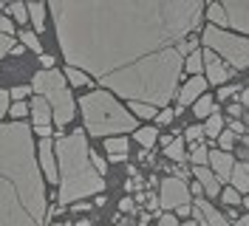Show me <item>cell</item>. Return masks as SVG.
I'll use <instances>...</instances> for the list:
<instances>
[{
  "mask_svg": "<svg viewBox=\"0 0 249 226\" xmlns=\"http://www.w3.org/2000/svg\"><path fill=\"white\" fill-rule=\"evenodd\" d=\"M68 68L93 76L127 102L164 107L178 90L176 45L201 23V0H54Z\"/></svg>",
  "mask_w": 249,
  "mask_h": 226,
  "instance_id": "6da1fadb",
  "label": "cell"
},
{
  "mask_svg": "<svg viewBox=\"0 0 249 226\" xmlns=\"http://www.w3.org/2000/svg\"><path fill=\"white\" fill-rule=\"evenodd\" d=\"M48 198L26 122H0V226H46Z\"/></svg>",
  "mask_w": 249,
  "mask_h": 226,
  "instance_id": "7a4b0ae2",
  "label": "cell"
},
{
  "mask_svg": "<svg viewBox=\"0 0 249 226\" xmlns=\"http://www.w3.org/2000/svg\"><path fill=\"white\" fill-rule=\"evenodd\" d=\"M88 136L82 130L57 139V161H60V204L68 201H82L88 195H102L105 190V181L102 175L91 167L88 158Z\"/></svg>",
  "mask_w": 249,
  "mask_h": 226,
  "instance_id": "3957f363",
  "label": "cell"
},
{
  "mask_svg": "<svg viewBox=\"0 0 249 226\" xmlns=\"http://www.w3.org/2000/svg\"><path fill=\"white\" fill-rule=\"evenodd\" d=\"M85 130L91 136H113V133H130L136 130V116H130L108 90H93L79 99Z\"/></svg>",
  "mask_w": 249,
  "mask_h": 226,
  "instance_id": "277c9868",
  "label": "cell"
},
{
  "mask_svg": "<svg viewBox=\"0 0 249 226\" xmlns=\"http://www.w3.org/2000/svg\"><path fill=\"white\" fill-rule=\"evenodd\" d=\"M34 90L37 96H43L51 107V119L57 122V127H65L74 119V96L68 90V82L60 71H40L34 74Z\"/></svg>",
  "mask_w": 249,
  "mask_h": 226,
  "instance_id": "5b68a950",
  "label": "cell"
},
{
  "mask_svg": "<svg viewBox=\"0 0 249 226\" xmlns=\"http://www.w3.org/2000/svg\"><path fill=\"white\" fill-rule=\"evenodd\" d=\"M204 45L207 51H213L218 60H224L230 65V71H244L249 65V43L247 37H238V34H230L224 29H215V26H207L204 29Z\"/></svg>",
  "mask_w": 249,
  "mask_h": 226,
  "instance_id": "8992f818",
  "label": "cell"
},
{
  "mask_svg": "<svg viewBox=\"0 0 249 226\" xmlns=\"http://www.w3.org/2000/svg\"><path fill=\"white\" fill-rule=\"evenodd\" d=\"M190 204V187H187V181L170 178L161 181V192H159V207H164V209H178V207H187Z\"/></svg>",
  "mask_w": 249,
  "mask_h": 226,
  "instance_id": "52a82bcc",
  "label": "cell"
},
{
  "mask_svg": "<svg viewBox=\"0 0 249 226\" xmlns=\"http://www.w3.org/2000/svg\"><path fill=\"white\" fill-rule=\"evenodd\" d=\"M221 12H224V20H227L230 29H235L241 37L247 34V29H249V3L247 0H230V3H221Z\"/></svg>",
  "mask_w": 249,
  "mask_h": 226,
  "instance_id": "ba28073f",
  "label": "cell"
},
{
  "mask_svg": "<svg viewBox=\"0 0 249 226\" xmlns=\"http://www.w3.org/2000/svg\"><path fill=\"white\" fill-rule=\"evenodd\" d=\"M201 62H204V71H207V85L213 82V85H224L230 76H232V71L227 68V62L218 60L213 51H201Z\"/></svg>",
  "mask_w": 249,
  "mask_h": 226,
  "instance_id": "9c48e42d",
  "label": "cell"
},
{
  "mask_svg": "<svg viewBox=\"0 0 249 226\" xmlns=\"http://www.w3.org/2000/svg\"><path fill=\"white\" fill-rule=\"evenodd\" d=\"M40 158H37V164H40V173L46 175L51 184H57V158H54V141L51 139H40Z\"/></svg>",
  "mask_w": 249,
  "mask_h": 226,
  "instance_id": "30bf717a",
  "label": "cell"
},
{
  "mask_svg": "<svg viewBox=\"0 0 249 226\" xmlns=\"http://www.w3.org/2000/svg\"><path fill=\"white\" fill-rule=\"evenodd\" d=\"M207 164L213 167L210 173L218 178V184L221 181H230V170H232L235 164V158L230 156V153H224V150H210L207 153Z\"/></svg>",
  "mask_w": 249,
  "mask_h": 226,
  "instance_id": "8fae6325",
  "label": "cell"
},
{
  "mask_svg": "<svg viewBox=\"0 0 249 226\" xmlns=\"http://www.w3.org/2000/svg\"><path fill=\"white\" fill-rule=\"evenodd\" d=\"M204 90H207V79H204V76H193V79L187 82L184 88L178 90V105H181V107L193 105V102L201 96Z\"/></svg>",
  "mask_w": 249,
  "mask_h": 226,
  "instance_id": "7c38bea8",
  "label": "cell"
},
{
  "mask_svg": "<svg viewBox=\"0 0 249 226\" xmlns=\"http://www.w3.org/2000/svg\"><path fill=\"white\" fill-rule=\"evenodd\" d=\"M196 212L204 218V224L207 226H232L230 221H227V215H221V212H218L210 201H204V198L196 201Z\"/></svg>",
  "mask_w": 249,
  "mask_h": 226,
  "instance_id": "4fadbf2b",
  "label": "cell"
},
{
  "mask_svg": "<svg viewBox=\"0 0 249 226\" xmlns=\"http://www.w3.org/2000/svg\"><path fill=\"white\" fill-rule=\"evenodd\" d=\"M193 175H196L198 187H201V190H204L210 198L221 195V184H218V178L210 173V167H193Z\"/></svg>",
  "mask_w": 249,
  "mask_h": 226,
  "instance_id": "5bb4252c",
  "label": "cell"
},
{
  "mask_svg": "<svg viewBox=\"0 0 249 226\" xmlns=\"http://www.w3.org/2000/svg\"><path fill=\"white\" fill-rule=\"evenodd\" d=\"M230 184H232V190L238 192V195H247V190H249V167H247V161L232 164V170H230Z\"/></svg>",
  "mask_w": 249,
  "mask_h": 226,
  "instance_id": "9a60e30c",
  "label": "cell"
},
{
  "mask_svg": "<svg viewBox=\"0 0 249 226\" xmlns=\"http://www.w3.org/2000/svg\"><path fill=\"white\" fill-rule=\"evenodd\" d=\"M29 110H31V116H34V127H46L48 122H51V107H48V102L43 96H34Z\"/></svg>",
  "mask_w": 249,
  "mask_h": 226,
  "instance_id": "2e32d148",
  "label": "cell"
},
{
  "mask_svg": "<svg viewBox=\"0 0 249 226\" xmlns=\"http://www.w3.org/2000/svg\"><path fill=\"white\" fill-rule=\"evenodd\" d=\"M26 15H29V20L34 23V31H37V34L46 29V6H43V3H29V6H26Z\"/></svg>",
  "mask_w": 249,
  "mask_h": 226,
  "instance_id": "e0dca14e",
  "label": "cell"
},
{
  "mask_svg": "<svg viewBox=\"0 0 249 226\" xmlns=\"http://www.w3.org/2000/svg\"><path fill=\"white\" fill-rule=\"evenodd\" d=\"M105 150H108V156H127V139L124 136H108L105 139Z\"/></svg>",
  "mask_w": 249,
  "mask_h": 226,
  "instance_id": "ac0fdd59",
  "label": "cell"
},
{
  "mask_svg": "<svg viewBox=\"0 0 249 226\" xmlns=\"http://www.w3.org/2000/svg\"><path fill=\"white\" fill-rule=\"evenodd\" d=\"M181 71H187L190 76H201V71H204L201 51H193V54H187V57H184V65H181Z\"/></svg>",
  "mask_w": 249,
  "mask_h": 226,
  "instance_id": "d6986e66",
  "label": "cell"
},
{
  "mask_svg": "<svg viewBox=\"0 0 249 226\" xmlns=\"http://www.w3.org/2000/svg\"><path fill=\"white\" fill-rule=\"evenodd\" d=\"M201 130H204V136H210V139H215V136L221 133V130H224V116H221L218 110H213V113L207 116V124H204Z\"/></svg>",
  "mask_w": 249,
  "mask_h": 226,
  "instance_id": "ffe728a7",
  "label": "cell"
},
{
  "mask_svg": "<svg viewBox=\"0 0 249 226\" xmlns=\"http://www.w3.org/2000/svg\"><path fill=\"white\" fill-rule=\"evenodd\" d=\"M164 156L170 158V161H187V156H184V139H173L170 144L164 147Z\"/></svg>",
  "mask_w": 249,
  "mask_h": 226,
  "instance_id": "44dd1931",
  "label": "cell"
},
{
  "mask_svg": "<svg viewBox=\"0 0 249 226\" xmlns=\"http://www.w3.org/2000/svg\"><path fill=\"white\" fill-rule=\"evenodd\" d=\"M213 110H215V102H213V96H207V93H201V96H198V99H196V107H193V113H196V116H210V113H213Z\"/></svg>",
  "mask_w": 249,
  "mask_h": 226,
  "instance_id": "7402d4cb",
  "label": "cell"
},
{
  "mask_svg": "<svg viewBox=\"0 0 249 226\" xmlns=\"http://www.w3.org/2000/svg\"><path fill=\"white\" fill-rule=\"evenodd\" d=\"M136 139H139V144L144 150H150L156 141H159V130L156 127H142V130H136Z\"/></svg>",
  "mask_w": 249,
  "mask_h": 226,
  "instance_id": "603a6c76",
  "label": "cell"
},
{
  "mask_svg": "<svg viewBox=\"0 0 249 226\" xmlns=\"http://www.w3.org/2000/svg\"><path fill=\"white\" fill-rule=\"evenodd\" d=\"M3 12H9L17 23H29V15H26V6H23V3H15V0H12V3L3 6Z\"/></svg>",
  "mask_w": 249,
  "mask_h": 226,
  "instance_id": "cb8c5ba5",
  "label": "cell"
},
{
  "mask_svg": "<svg viewBox=\"0 0 249 226\" xmlns=\"http://www.w3.org/2000/svg\"><path fill=\"white\" fill-rule=\"evenodd\" d=\"M20 40H23V48H31V51H34V54H43V45H40V37H37V34H34V31H23V34H20Z\"/></svg>",
  "mask_w": 249,
  "mask_h": 226,
  "instance_id": "d4e9b609",
  "label": "cell"
},
{
  "mask_svg": "<svg viewBox=\"0 0 249 226\" xmlns=\"http://www.w3.org/2000/svg\"><path fill=\"white\" fill-rule=\"evenodd\" d=\"M207 153H210L207 144H196V147H193V156H190L193 167H207Z\"/></svg>",
  "mask_w": 249,
  "mask_h": 226,
  "instance_id": "484cf974",
  "label": "cell"
},
{
  "mask_svg": "<svg viewBox=\"0 0 249 226\" xmlns=\"http://www.w3.org/2000/svg\"><path fill=\"white\" fill-rule=\"evenodd\" d=\"M207 17H210V23L221 29V26H227V20H224V12H221V3H213L210 9H207Z\"/></svg>",
  "mask_w": 249,
  "mask_h": 226,
  "instance_id": "4316f807",
  "label": "cell"
},
{
  "mask_svg": "<svg viewBox=\"0 0 249 226\" xmlns=\"http://www.w3.org/2000/svg\"><path fill=\"white\" fill-rule=\"evenodd\" d=\"M130 107H133V113L130 116H142V119H153L156 113V107H150V105H142V102H130Z\"/></svg>",
  "mask_w": 249,
  "mask_h": 226,
  "instance_id": "83f0119b",
  "label": "cell"
},
{
  "mask_svg": "<svg viewBox=\"0 0 249 226\" xmlns=\"http://www.w3.org/2000/svg\"><path fill=\"white\" fill-rule=\"evenodd\" d=\"M65 76H68V82L71 85H88V76L82 74V71H77V68H65Z\"/></svg>",
  "mask_w": 249,
  "mask_h": 226,
  "instance_id": "f1b7e54d",
  "label": "cell"
},
{
  "mask_svg": "<svg viewBox=\"0 0 249 226\" xmlns=\"http://www.w3.org/2000/svg\"><path fill=\"white\" fill-rule=\"evenodd\" d=\"M218 144H221V150L224 153H230L235 147V136L230 133V130H221V133H218Z\"/></svg>",
  "mask_w": 249,
  "mask_h": 226,
  "instance_id": "f546056e",
  "label": "cell"
},
{
  "mask_svg": "<svg viewBox=\"0 0 249 226\" xmlns=\"http://www.w3.org/2000/svg\"><path fill=\"white\" fill-rule=\"evenodd\" d=\"M88 158H91V167L99 173V175H105V173H108V164H105V161H102L96 153H88Z\"/></svg>",
  "mask_w": 249,
  "mask_h": 226,
  "instance_id": "4dcf8cb0",
  "label": "cell"
},
{
  "mask_svg": "<svg viewBox=\"0 0 249 226\" xmlns=\"http://www.w3.org/2000/svg\"><path fill=\"white\" fill-rule=\"evenodd\" d=\"M204 136V130H201V124H193V127H187V133H184V139L193 144V141H198Z\"/></svg>",
  "mask_w": 249,
  "mask_h": 226,
  "instance_id": "1f68e13d",
  "label": "cell"
},
{
  "mask_svg": "<svg viewBox=\"0 0 249 226\" xmlns=\"http://www.w3.org/2000/svg\"><path fill=\"white\" fill-rule=\"evenodd\" d=\"M12 45H15V40H12V37H6V34H0V60H3V57H6V54L12 51Z\"/></svg>",
  "mask_w": 249,
  "mask_h": 226,
  "instance_id": "d6a6232c",
  "label": "cell"
},
{
  "mask_svg": "<svg viewBox=\"0 0 249 226\" xmlns=\"http://www.w3.org/2000/svg\"><path fill=\"white\" fill-rule=\"evenodd\" d=\"M26 113H29V105L26 102H15L12 105V119H23Z\"/></svg>",
  "mask_w": 249,
  "mask_h": 226,
  "instance_id": "836d02e7",
  "label": "cell"
},
{
  "mask_svg": "<svg viewBox=\"0 0 249 226\" xmlns=\"http://www.w3.org/2000/svg\"><path fill=\"white\" fill-rule=\"evenodd\" d=\"M12 31H15V23H12V17H0V34L12 37Z\"/></svg>",
  "mask_w": 249,
  "mask_h": 226,
  "instance_id": "e575fe53",
  "label": "cell"
},
{
  "mask_svg": "<svg viewBox=\"0 0 249 226\" xmlns=\"http://www.w3.org/2000/svg\"><path fill=\"white\" fill-rule=\"evenodd\" d=\"M173 116H176V110H170V107H164L161 113H156V122H159V124H170V119H173Z\"/></svg>",
  "mask_w": 249,
  "mask_h": 226,
  "instance_id": "d590c367",
  "label": "cell"
},
{
  "mask_svg": "<svg viewBox=\"0 0 249 226\" xmlns=\"http://www.w3.org/2000/svg\"><path fill=\"white\" fill-rule=\"evenodd\" d=\"M9 113V90H3L0 88V119Z\"/></svg>",
  "mask_w": 249,
  "mask_h": 226,
  "instance_id": "8d00e7d4",
  "label": "cell"
},
{
  "mask_svg": "<svg viewBox=\"0 0 249 226\" xmlns=\"http://www.w3.org/2000/svg\"><path fill=\"white\" fill-rule=\"evenodd\" d=\"M230 133H232V136H247V124H244V122H238V119H235L232 124H230Z\"/></svg>",
  "mask_w": 249,
  "mask_h": 226,
  "instance_id": "74e56055",
  "label": "cell"
},
{
  "mask_svg": "<svg viewBox=\"0 0 249 226\" xmlns=\"http://www.w3.org/2000/svg\"><path fill=\"white\" fill-rule=\"evenodd\" d=\"M29 90H31V88H26V85H20V88H12V99H17V102H23V99L29 96Z\"/></svg>",
  "mask_w": 249,
  "mask_h": 226,
  "instance_id": "f35d334b",
  "label": "cell"
},
{
  "mask_svg": "<svg viewBox=\"0 0 249 226\" xmlns=\"http://www.w3.org/2000/svg\"><path fill=\"white\" fill-rule=\"evenodd\" d=\"M224 204H241V195H238V192H235V190H227V192H224Z\"/></svg>",
  "mask_w": 249,
  "mask_h": 226,
  "instance_id": "ab89813d",
  "label": "cell"
},
{
  "mask_svg": "<svg viewBox=\"0 0 249 226\" xmlns=\"http://www.w3.org/2000/svg\"><path fill=\"white\" fill-rule=\"evenodd\" d=\"M159 226H178V221H176V218H173L170 212H164V215H161V218H159Z\"/></svg>",
  "mask_w": 249,
  "mask_h": 226,
  "instance_id": "60d3db41",
  "label": "cell"
},
{
  "mask_svg": "<svg viewBox=\"0 0 249 226\" xmlns=\"http://www.w3.org/2000/svg\"><path fill=\"white\" fill-rule=\"evenodd\" d=\"M119 209H122V212H133V209H136V201H133V198H122Z\"/></svg>",
  "mask_w": 249,
  "mask_h": 226,
  "instance_id": "b9f144b4",
  "label": "cell"
},
{
  "mask_svg": "<svg viewBox=\"0 0 249 226\" xmlns=\"http://www.w3.org/2000/svg\"><path fill=\"white\" fill-rule=\"evenodd\" d=\"M40 62H43V68H46V71L54 68V57H48V54H40Z\"/></svg>",
  "mask_w": 249,
  "mask_h": 226,
  "instance_id": "7bdbcfd3",
  "label": "cell"
},
{
  "mask_svg": "<svg viewBox=\"0 0 249 226\" xmlns=\"http://www.w3.org/2000/svg\"><path fill=\"white\" fill-rule=\"evenodd\" d=\"M34 133L40 136V139H51V127H48V124L46 127H34Z\"/></svg>",
  "mask_w": 249,
  "mask_h": 226,
  "instance_id": "ee69618b",
  "label": "cell"
},
{
  "mask_svg": "<svg viewBox=\"0 0 249 226\" xmlns=\"http://www.w3.org/2000/svg\"><path fill=\"white\" fill-rule=\"evenodd\" d=\"M235 90H238V88H235V85H227V88L221 90V93H218V96H221V99H230V96H232Z\"/></svg>",
  "mask_w": 249,
  "mask_h": 226,
  "instance_id": "f6af8a7d",
  "label": "cell"
},
{
  "mask_svg": "<svg viewBox=\"0 0 249 226\" xmlns=\"http://www.w3.org/2000/svg\"><path fill=\"white\" fill-rule=\"evenodd\" d=\"M241 113H244V107H241V105H230V116H235V119H238Z\"/></svg>",
  "mask_w": 249,
  "mask_h": 226,
  "instance_id": "bcb514c9",
  "label": "cell"
},
{
  "mask_svg": "<svg viewBox=\"0 0 249 226\" xmlns=\"http://www.w3.org/2000/svg\"><path fill=\"white\" fill-rule=\"evenodd\" d=\"M247 102H249V93H247V85L241 88V107H247Z\"/></svg>",
  "mask_w": 249,
  "mask_h": 226,
  "instance_id": "7dc6e473",
  "label": "cell"
},
{
  "mask_svg": "<svg viewBox=\"0 0 249 226\" xmlns=\"http://www.w3.org/2000/svg\"><path fill=\"white\" fill-rule=\"evenodd\" d=\"M127 187H130V190H136V187H142V178H130V181H127Z\"/></svg>",
  "mask_w": 249,
  "mask_h": 226,
  "instance_id": "c3c4849f",
  "label": "cell"
},
{
  "mask_svg": "<svg viewBox=\"0 0 249 226\" xmlns=\"http://www.w3.org/2000/svg\"><path fill=\"white\" fill-rule=\"evenodd\" d=\"M176 212H178L181 218H187V215H190V204H187V207H178V209H176Z\"/></svg>",
  "mask_w": 249,
  "mask_h": 226,
  "instance_id": "681fc988",
  "label": "cell"
},
{
  "mask_svg": "<svg viewBox=\"0 0 249 226\" xmlns=\"http://www.w3.org/2000/svg\"><path fill=\"white\" fill-rule=\"evenodd\" d=\"M238 226H249V218H247V215H244V218L238 221Z\"/></svg>",
  "mask_w": 249,
  "mask_h": 226,
  "instance_id": "f907efd6",
  "label": "cell"
},
{
  "mask_svg": "<svg viewBox=\"0 0 249 226\" xmlns=\"http://www.w3.org/2000/svg\"><path fill=\"white\" fill-rule=\"evenodd\" d=\"M54 226H71V224H54Z\"/></svg>",
  "mask_w": 249,
  "mask_h": 226,
  "instance_id": "816d5d0a",
  "label": "cell"
},
{
  "mask_svg": "<svg viewBox=\"0 0 249 226\" xmlns=\"http://www.w3.org/2000/svg\"><path fill=\"white\" fill-rule=\"evenodd\" d=\"M178 226H193V224H178Z\"/></svg>",
  "mask_w": 249,
  "mask_h": 226,
  "instance_id": "f5cc1de1",
  "label": "cell"
},
{
  "mask_svg": "<svg viewBox=\"0 0 249 226\" xmlns=\"http://www.w3.org/2000/svg\"><path fill=\"white\" fill-rule=\"evenodd\" d=\"M116 226H119V224H116Z\"/></svg>",
  "mask_w": 249,
  "mask_h": 226,
  "instance_id": "db71d44e",
  "label": "cell"
}]
</instances>
